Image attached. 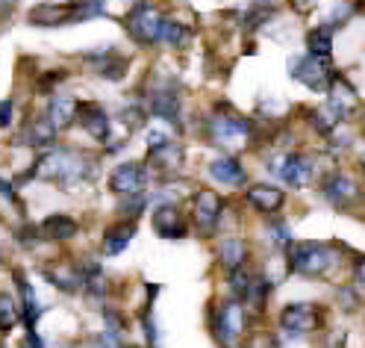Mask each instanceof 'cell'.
I'll return each instance as SVG.
<instances>
[{"label": "cell", "instance_id": "6da1fadb", "mask_svg": "<svg viewBox=\"0 0 365 348\" xmlns=\"http://www.w3.org/2000/svg\"><path fill=\"white\" fill-rule=\"evenodd\" d=\"M24 177L48 180L62 189H77L98 177V159L77 151V148H53L38 162H33V169Z\"/></svg>", "mask_w": 365, "mask_h": 348}, {"label": "cell", "instance_id": "7a4b0ae2", "mask_svg": "<svg viewBox=\"0 0 365 348\" xmlns=\"http://www.w3.org/2000/svg\"><path fill=\"white\" fill-rule=\"evenodd\" d=\"M336 266V251L327 242H292L289 245V272L307 277H324Z\"/></svg>", "mask_w": 365, "mask_h": 348}, {"label": "cell", "instance_id": "3957f363", "mask_svg": "<svg viewBox=\"0 0 365 348\" xmlns=\"http://www.w3.org/2000/svg\"><path fill=\"white\" fill-rule=\"evenodd\" d=\"M163 21H165L163 9L153 6L150 0H139V4H135V6L127 12L124 27H127V33H130V39H133L135 44H142V48H150V44L159 41V33H163Z\"/></svg>", "mask_w": 365, "mask_h": 348}, {"label": "cell", "instance_id": "277c9868", "mask_svg": "<svg viewBox=\"0 0 365 348\" xmlns=\"http://www.w3.org/2000/svg\"><path fill=\"white\" fill-rule=\"evenodd\" d=\"M215 337L224 348H239L245 334H247V313H245V304L239 298H227L218 304V313H215Z\"/></svg>", "mask_w": 365, "mask_h": 348}, {"label": "cell", "instance_id": "5b68a950", "mask_svg": "<svg viewBox=\"0 0 365 348\" xmlns=\"http://www.w3.org/2000/svg\"><path fill=\"white\" fill-rule=\"evenodd\" d=\"M289 77L304 83L309 91H327L333 86L336 71L330 68V59L312 56V54H301L289 59Z\"/></svg>", "mask_w": 365, "mask_h": 348}, {"label": "cell", "instance_id": "8992f818", "mask_svg": "<svg viewBox=\"0 0 365 348\" xmlns=\"http://www.w3.org/2000/svg\"><path fill=\"white\" fill-rule=\"evenodd\" d=\"M250 136H257V127L250 119H245V115H236V112H218L210 119V139L215 145H239V142H247Z\"/></svg>", "mask_w": 365, "mask_h": 348}, {"label": "cell", "instance_id": "52a82bcc", "mask_svg": "<svg viewBox=\"0 0 365 348\" xmlns=\"http://www.w3.org/2000/svg\"><path fill=\"white\" fill-rule=\"evenodd\" d=\"M224 216V198L215 189H197L192 198V219L203 237H212Z\"/></svg>", "mask_w": 365, "mask_h": 348}, {"label": "cell", "instance_id": "ba28073f", "mask_svg": "<svg viewBox=\"0 0 365 348\" xmlns=\"http://www.w3.org/2000/svg\"><path fill=\"white\" fill-rule=\"evenodd\" d=\"M280 328L286 334H294V337H304V334H312L322 328V310L309 301H292V304L283 307L280 313Z\"/></svg>", "mask_w": 365, "mask_h": 348}, {"label": "cell", "instance_id": "9c48e42d", "mask_svg": "<svg viewBox=\"0 0 365 348\" xmlns=\"http://www.w3.org/2000/svg\"><path fill=\"white\" fill-rule=\"evenodd\" d=\"M145 187H148V166L145 162H135V159L121 162V166H115L109 174V189L115 195H121V198L142 195Z\"/></svg>", "mask_w": 365, "mask_h": 348}, {"label": "cell", "instance_id": "30bf717a", "mask_svg": "<svg viewBox=\"0 0 365 348\" xmlns=\"http://www.w3.org/2000/svg\"><path fill=\"white\" fill-rule=\"evenodd\" d=\"M322 192L333 207H339V210H348V207H354L362 198V189L356 187V180L345 171H333L330 177H324Z\"/></svg>", "mask_w": 365, "mask_h": 348}, {"label": "cell", "instance_id": "8fae6325", "mask_svg": "<svg viewBox=\"0 0 365 348\" xmlns=\"http://www.w3.org/2000/svg\"><path fill=\"white\" fill-rule=\"evenodd\" d=\"M77 124H83V130L95 139V142L106 145L109 142V133H112V121H109V112L95 104V101H80L77 104Z\"/></svg>", "mask_w": 365, "mask_h": 348}, {"label": "cell", "instance_id": "7c38bea8", "mask_svg": "<svg viewBox=\"0 0 365 348\" xmlns=\"http://www.w3.org/2000/svg\"><path fill=\"white\" fill-rule=\"evenodd\" d=\"M148 112L153 119H163L168 124H177L182 121V106H180V91L174 86H159V89H150L148 95Z\"/></svg>", "mask_w": 365, "mask_h": 348}, {"label": "cell", "instance_id": "4fadbf2b", "mask_svg": "<svg viewBox=\"0 0 365 348\" xmlns=\"http://www.w3.org/2000/svg\"><path fill=\"white\" fill-rule=\"evenodd\" d=\"M327 109L336 115L339 121H348L351 115L359 109V95H356V89L341 77L336 74L333 77V86L327 89Z\"/></svg>", "mask_w": 365, "mask_h": 348}, {"label": "cell", "instance_id": "5bb4252c", "mask_svg": "<svg viewBox=\"0 0 365 348\" xmlns=\"http://www.w3.org/2000/svg\"><path fill=\"white\" fill-rule=\"evenodd\" d=\"M274 162H277V166H274V171H277V174L289 183V187H294V189L309 187L315 166H312V159H309L307 154H286V156L274 159Z\"/></svg>", "mask_w": 365, "mask_h": 348}, {"label": "cell", "instance_id": "9a60e30c", "mask_svg": "<svg viewBox=\"0 0 365 348\" xmlns=\"http://www.w3.org/2000/svg\"><path fill=\"white\" fill-rule=\"evenodd\" d=\"M153 234L163 239H182L189 234L186 216L180 213L177 204H159L153 210Z\"/></svg>", "mask_w": 365, "mask_h": 348}, {"label": "cell", "instance_id": "2e32d148", "mask_svg": "<svg viewBox=\"0 0 365 348\" xmlns=\"http://www.w3.org/2000/svg\"><path fill=\"white\" fill-rule=\"evenodd\" d=\"M88 65H91V71L101 74L103 80H121L127 74V68H130V59L121 56L115 48H101V51H91L83 56Z\"/></svg>", "mask_w": 365, "mask_h": 348}, {"label": "cell", "instance_id": "e0dca14e", "mask_svg": "<svg viewBox=\"0 0 365 348\" xmlns=\"http://www.w3.org/2000/svg\"><path fill=\"white\" fill-rule=\"evenodd\" d=\"M53 142H56V130L44 112L30 115L18 133V145H27V148H51Z\"/></svg>", "mask_w": 365, "mask_h": 348}, {"label": "cell", "instance_id": "ac0fdd59", "mask_svg": "<svg viewBox=\"0 0 365 348\" xmlns=\"http://www.w3.org/2000/svg\"><path fill=\"white\" fill-rule=\"evenodd\" d=\"M245 198L257 213H265V216L280 213L283 204H286V192L280 187H271V183H254V187H247Z\"/></svg>", "mask_w": 365, "mask_h": 348}, {"label": "cell", "instance_id": "d6986e66", "mask_svg": "<svg viewBox=\"0 0 365 348\" xmlns=\"http://www.w3.org/2000/svg\"><path fill=\"white\" fill-rule=\"evenodd\" d=\"M44 277H48V284H53L62 292L83 289V266H77V263H65V260L51 263V266H44Z\"/></svg>", "mask_w": 365, "mask_h": 348}, {"label": "cell", "instance_id": "ffe728a7", "mask_svg": "<svg viewBox=\"0 0 365 348\" xmlns=\"http://www.w3.org/2000/svg\"><path fill=\"white\" fill-rule=\"evenodd\" d=\"M27 24L33 27H62V24H71V4H38L27 12Z\"/></svg>", "mask_w": 365, "mask_h": 348}, {"label": "cell", "instance_id": "44dd1931", "mask_svg": "<svg viewBox=\"0 0 365 348\" xmlns=\"http://www.w3.org/2000/svg\"><path fill=\"white\" fill-rule=\"evenodd\" d=\"M77 98H71V95H53L51 98V104H48V121L53 124V130L56 133H62V130H68V127H74L77 124Z\"/></svg>", "mask_w": 365, "mask_h": 348}, {"label": "cell", "instance_id": "7402d4cb", "mask_svg": "<svg viewBox=\"0 0 365 348\" xmlns=\"http://www.w3.org/2000/svg\"><path fill=\"white\" fill-rule=\"evenodd\" d=\"M210 177L221 183V187H242V183H247V171L236 156H215L210 162Z\"/></svg>", "mask_w": 365, "mask_h": 348}, {"label": "cell", "instance_id": "603a6c76", "mask_svg": "<svg viewBox=\"0 0 365 348\" xmlns=\"http://www.w3.org/2000/svg\"><path fill=\"white\" fill-rule=\"evenodd\" d=\"M38 234L44 239H53V242H65V239H74L80 234V222L65 216V213H53L38 224Z\"/></svg>", "mask_w": 365, "mask_h": 348}, {"label": "cell", "instance_id": "cb8c5ba5", "mask_svg": "<svg viewBox=\"0 0 365 348\" xmlns=\"http://www.w3.org/2000/svg\"><path fill=\"white\" fill-rule=\"evenodd\" d=\"M135 237V222H115L112 227H106V234H103V254L106 257H118V254L133 242Z\"/></svg>", "mask_w": 365, "mask_h": 348}, {"label": "cell", "instance_id": "d4e9b609", "mask_svg": "<svg viewBox=\"0 0 365 348\" xmlns=\"http://www.w3.org/2000/svg\"><path fill=\"white\" fill-rule=\"evenodd\" d=\"M247 242L239 239V237H227L218 248V263L227 269V272H233V269H242L247 263Z\"/></svg>", "mask_w": 365, "mask_h": 348}, {"label": "cell", "instance_id": "484cf974", "mask_svg": "<svg viewBox=\"0 0 365 348\" xmlns=\"http://www.w3.org/2000/svg\"><path fill=\"white\" fill-rule=\"evenodd\" d=\"M15 284H18V292H21V316H24L27 331H33V328H36V319H38V313H41V307H38V301H36L33 287L27 284L24 272H15Z\"/></svg>", "mask_w": 365, "mask_h": 348}, {"label": "cell", "instance_id": "4316f807", "mask_svg": "<svg viewBox=\"0 0 365 348\" xmlns=\"http://www.w3.org/2000/svg\"><path fill=\"white\" fill-rule=\"evenodd\" d=\"M148 162L156 169V171H177L180 166H182V148L177 145V142H168V145H163V148H156V151H150V156H148Z\"/></svg>", "mask_w": 365, "mask_h": 348}, {"label": "cell", "instance_id": "83f0119b", "mask_svg": "<svg viewBox=\"0 0 365 348\" xmlns=\"http://www.w3.org/2000/svg\"><path fill=\"white\" fill-rule=\"evenodd\" d=\"M333 27L330 24H318V27H312L309 33H307V48H309V54L312 56H322V59H330V54H333Z\"/></svg>", "mask_w": 365, "mask_h": 348}, {"label": "cell", "instance_id": "f1b7e54d", "mask_svg": "<svg viewBox=\"0 0 365 348\" xmlns=\"http://www.w3.org/2000/svg\"><path fill=\"white\" fill-rule=\"evenodd\" d=\"M159 41L168 44V48H186V44L192 41V27L182 24V21H177V18H165Z\"/></svg>", "mask_w": 365, "mask_h": 348}, {"label": "cell", "instance_id": "f546056e", "mask_svg": "<svg viewBox=\"0 0 365 348\" xmlns=\"http://www.w3.org/2000/svg\"><path fill=\"white\" fill-rule=\"evenodd\" d=\"M274 15H277V9H274V4H254V6H250L245 15H242V21H245V30L247 33H254V30H259L262 24H265V21H271Z\"/></svg>", "mask_w": 365, "mask_h": 348}, {"label": "cell", "instance_id": "4dcf8cb0", "mask_svg": "<svg viewBox=\"0 0 365 348\" xmlns=\"http://www.w3.org/2000/svg\"><path fill=\"white\" fill-rule=\"evenodd\" d=\"M359 12V4H356V0H339V4L330 9V18H327V24L336 30V27H345L348 24V21L354 18Z\"/></svg>", "mask_w": 365, "mask_h": 348}, {"label": "cell", "instance_id": "1f68e13d", "mask_svg": "<svg viewBox=\"0 0 365 348\" xmlns=\"http://www.w3.org/2000/svg\"><path fill=\"white\" fill-rule=\"evenodd\" d=\"M309 121H312V127L318 130V133H324V136H333V130L341 124L336 115L327 109V106H322V109H312L309 112Z\"/></svg>", "mask_w": 365, "mask_h": 348}, {"label": "cell", "instance_id": "d6a6232c", "mask_svg": "<svg viewBox=\"0 0 365 348\" xmlns=\"http://www.w3.org/2000/svg\"><path fill=\"white\" fill-rule=\"evenodd\" d=\"M148 207V195L142 192V195H127V198H121V204H118V213H121V219H127V222H135L142 216V210Z\"/></svg>", "mask_w": 365, "mask_h": 348}, {"label": "cell", "instance_id": "836d02e7", "mask_svg": "<svg viewBox=\"0 0 365 348\" xmlns=\"http://www.w3.org/2000/svg\"><path fill=\"white\" fill-rule=\"evenodd\" d=\"M18 322V307L9 295H0V334L12 331V324Z\"/></svg>", "mask_w": 365, "mask_h": 348}, {"label": "cell", "instance_id": "e575fe53", "mask_svg": "<svg viewBox=\"0 0 365 348\" xmlns=\"http://www.w3.org/2000/svg\"><path fill=\"white\" fill-rule=\"evenodd\" d=\"M268 239H271V242H277V245H283V248H289V245L294 242V237L289 234V224L280 222V219H274V222L268 224Z\"/></svg>", "mask_w": 365, "mask_h": 348}, {"label": "cell", "instance_id": "d590c367", "mask_svg": "<svg viewBox=\"0 0 365 348\" xmlns=\"http://www.w3.org/2000/svg\"><path fill=\"white\" fill-rule=\"evenodd\" d=\"M65 77H68V71H44V74L38 77V83H36L38 95H51V91L56 89V83H62Z\"/></svg>", "mask_w": 365, "mask_h": 348}, {"label": "cell", "instance_id": "8d00e7d4", "mask_svg": "<svg viewBox=\"0 0 365 348\" xmlns=\"http://www.w3.org/2000/svg\"><path fill=\"white\" fill-rule=\"evenodd\" d=\"M145 119H148V115H145L142 106H127V109L121 112V121H124L130 130H139V127L145 124Z\"/></svg>", "mask_w": 365, "mask_h": 348}, {"label": "cell", "instance_id": "74e56055", "mask_svg": "<svg viewBox=\"0 0 365 348\" xmlns=\"http://www.w3.org/2000/svg\"><path fill=\"white\" fill-rule=\"evenodd\" d=\"M247 348H277V339H274L268 331H262V334H254L247 339Z\"/></svg>", "mask_w": 365, "mask_h": 348}, {"label": "cell", "instance_id": "f35d334b", "mask_svg": "<svg viewBox=\"0 0 365 348\" xmlns=\"http://www.w3.org/2000/svg\"><path fill=\"white\" fill-rule=\"evenodd\" d=\"M341 298L348 301V304H345V310H351V313H354V310L359 307V295H356L351 287H341V289H339V301H341Z\"/></svg>", "mask_w": 365, "mask_h": 348}, {"label": "cell", "instance_id": "ab89813d", "mask_svg": "<svg viewBox=\"0 0 365 348\" xmlns=\"http://www.w3.org/2000/svg\"><path fill=\"white\" fill-rule=\"evenodd\" d=\"M0 198H4L6 204H15V207H18V192H15L12 183L4 180V177H0Z\"/></svg>", "mask_w": 365, "mask_h": 348}, {"label": "cell", "instance_id": "60d3db41", "mask_svg": "<svg viewBox=\"0 0 365 348\" xmlns=\"http://www.w3.org/2000/svg\"><path fill=\"white\" fill-rule=\"evenodd\" d=\"M315 4H318V0H292V9L298 15H309L315 9Z\"/></svg>", "mask_w": 365, "mask_h": 348}, {"label": "cell", "instance_id": "b9f144b4", "mask_svg": "<svg viewBox=\"0 0 365 348\" xmlns=\"http://www.w3.org/2000/svg\"><path fill=\"white\" fill-rule=\"evenodd\" d=\"M354 277H356V284L365 287V257H359V260L354 263Z\"/></svg>", "mask_w": 365, "mask_h": 348}, {"label": "cell", "instance_id": "7bdbcfd3", "mask_svg": "<svg viewBox=\"0 0 365 348\" xmlns=\"http://www.w3.org/2000/svg\"><path fill=\"white\" fill-rule=\"evenodd\" d=\"M21 348H44V345H41V339L36 337V331H27V337H24V345H21Z\"/></svg>", "mask_w": 365, "mask_h": 348}, {"label": "cell", "instance_id": "ee69618b", "mask_svg": "<svg viewBox=\"0 0 365 348\" xmlns=\"http://www.w3.org/2000/svg\"><path fill=\"white\" fill-rule=\"evenodd\" d=\"M12 9H15V0H0V18L9 15Z\"/></svg>", "mask_w": 365, "mask_h": 348}, {"label": "cell", "instance_id": "f6af8a7d", "mask_svg": "<svg viewBox=\"0 0 365 348\" xmlns=\"http://www.w3.org/2000/svg\"><path fill=\"white\" fill-rule=\"evenodd\" d=\"M250 4H271V0H250Z\"/></svg>", "mask_w": 365, "mask_h": 348}, {"label": "cell", "instance_id": "bcb514c9", "mask_svg": "<svg viewBox=\"0 0 365 348\" xmlns=\"http://www.w3.org/2000/svg\"><path fill=\"white\" fill-rule=\"evenodd\" d=\"M0 263H4V245H0Z\"/></svg>", "mask_w": 365, "mask_h": 348}, {"label": "cell", "instance_id": "7dc6e473", "mask_svg": "<svg viewBox=\"0 0 365 348\" xmlns=\"http://www.w3.org/2000/svg\"><path fill=\"white\" fill-rule=\"evenodd\" d=\"M362 171H365V156H362Z\"/></svg>", "mask_w": 365, "mask_h": 348}]
</instances>
